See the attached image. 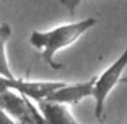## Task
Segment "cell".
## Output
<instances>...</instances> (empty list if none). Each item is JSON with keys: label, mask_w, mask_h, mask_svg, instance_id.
I'll return each mask as SVG.
<instances>
[{"label": "cell", "mask_w": 127, "mask_h": 124, "mask_svg": "<svg viewBox=\"0 0 127 124\" xmlns=\"http://www.w3.org/2000/svg\"><path fill=\"white\" fill-rule=\"evenodd\" d=\"M98 19L89 16V18L79 19V21L60 24L48 31H32L29 36V43L39 50L42 60L53 69L63 68L61 63L55 61V56L58 52L74 45L85 32H89L93 26H96Z\"/></svg>", "instance_id": "obj_1"}, {"label": "cell", "mask_w": 127, "mask_h": 124, "mask_svg": "<svg viewBox=\"0 0 127 124\" xmlns=\"http://www.w3.org/2000/svg\"><path fill=\"white\" fill-rule=\"evenodd\" d=\"M126 68H127V43L121 55L100 76H95V85H93L92 98L95 100V116L98 119L103 118L106 100H108L109 93L113 92V89L121 82H127V76L124 78Z\"/></svg>", "instance_id": "obj_2"}, {"label": "cell", "mask_w": 127, "mask_h": 124, "mask_svg": "<svg viewBox=\"0 0 127 124\" xmlns=\"http://www.w3.org/2000/svg\"><path fill=\"white\" fill-rule=\"evenodd\" d=\"M0 106L18 124H47L32 100L13 89H3L0 92Z\"/></svg>", "instance_id": "obj_3"}, {"label": "cell", "mask_w": 127, "mask_h": 124, "mask_svg": "<svg viewBox=\"0 0 127 124\" xmlns=\"http://www.w3.org/2000/svg\"><path fill=\"white\" fill-rule=\"evenodd\" d=\"M93 85H95V78L89 79L85 82H76V84L63 82L58 89H55L45 98L52 100V102L64 103V105H77L82 100L93 95Z\"/></svg>", "instance_id": "obj_4"}, {"label": "cell", "mask_w": 127, "mask_h": 124, "mask_svg": "<svg viewBox=\"0 0 127 124\" xmlns=\"http://www.w3.org/2000/svg\"><path fill=\"white\" fill-rule=\"evenodd\" d=\"M37 110L40 111L42 118L45 119L47 124H79V121L72 116L69 105L52 100H37Z\"/></svg>", "instance_id": "obj_5"}, {"label": "cell", "mask_w": 127, "mask_h": 124, "mask_svg": "<svg viewBox=\"0 0 127 124\" xmlns=\"http://www.w3.org/2000/svg\"><path fill=\"white\" fill-rule=\"evenodd\" d=\"M10 37H11V28L8 23H3L0 26V76L6 79H15V74L8 63V55H6V45Z\"/></svg>", "instance_id": "obj_6"}, {"label": "cell", "mask_w": 127, "mask_h": 124, "mask_svg": "<svg viewBox=\"0 0 127 124\" xmlns=\"http://www.w3.org/2000/svg\"><path fill=\"white\" fill-rule=\"evenodd\" d=\"M85 0H60V3H61L63 6H64L66 10H68L69 13H76V10L81 6V3H84Z\"/></svg>", "instance_id": "obj_7"}, {"label": "cell", "mask_w": 127, "mask_h": 124, "mask_svg": "<svg viewBox=\"0 0 127 124\" xmlns=\"http://www.w3.org/2000/svg\"><path fill=\"white\" fill-rule=\"evenodd\" d=\"M0 82L6 84V85H8V89L19 90V87H21V82H23V79H18V78H15V79H6V78H2V76H0Z\"/></svg>", "instance_id": "obj_8"}, {"label": "cell", "mask_w": 127, "mask_h": 124, "mask_svg": "<svg viewBox=\"0 0 127 124\" xmlns=\"http://www.w3.org/2000/svg\"><path fill=\"white\" fill-rule=\"evenodd\" d=\"M0 124H18V123H16L15 119H13L11 116H10L8 113L0 106Z\"/></svg>", "instance_id": "obj_9"}, {"label": "cell", "mask_w": 127, "mask_h": 124, "mask_svg": "<svg viewBox=\"0 0 127 124\" xmlns=\"http://www.w3.org/2000/svg\"><path fill=\"white\" fill-rule=\"evenodd\" d=\"M6 87H8V85H6V84H3V82H0V92H2V90H3V89H6Z\"/></svg>", "instance_id": "obj_10"}, {"label": "cell", "mask_w": 127, "mask_h": 124, "mask_svg": "<svg viewBox=\"0 0 127 124\" xmlns=\"http://www.w3.org/2000/svg\"><path fill=\"white\" fill-rule=\"evenodd\" d=\"M126 124H127V123H126Z\"/></svg>", "instance_id": "obj_11"}]
</instances>
